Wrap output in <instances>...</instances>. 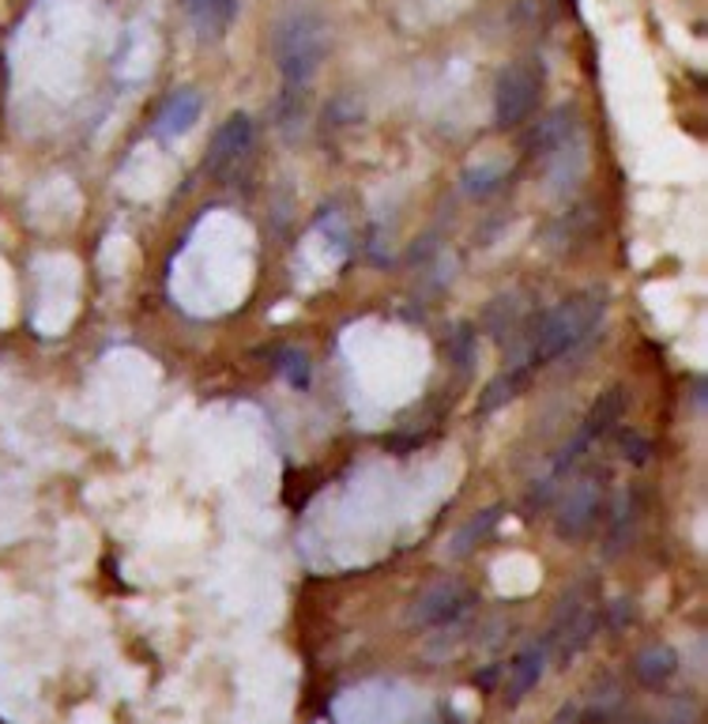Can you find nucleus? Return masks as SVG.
<instances>
[{
	"mask_svg": "<svg viewBox=\"0 0 708 724\" xmlns=\"http://www.w3.org/2000/svg\"><path fill=\"white\" fill-rule=\"evenodd\" d=\"M328 23L317 8L294 4L275 19L272 31V57L275 69H280L286 88H305L313 76L321 72L324 57H328Z\"/></svg>",
	"mask_w": 708,
	"mask_h": 724,
	"instance_id": "nucleus-1",
	"label": "nucleus"
},
{
	"mask_svg": "<svg viewBox=\"0 0 708 724\" xmlns=\"http://www.w3.org/2000/svg\"><path fill=\"white\" fill-rule=\"evenodd\" d=\"M603 310H607L603 294H591V291L573 294V299L562 302V306H554L532 332V362L535 366H539V362L562 359L569 348H577L580 340L599 325Z\"/></svg>",
	"mask_w": 708,
	"mask_h": 724,
	"instance_id": "nucleus-2",
	"label": "nucleus"
},
{
	"mask_svg": "<svg viewBox=\"0 0 708 724\" xmlns=\"http://www.w3.org/2000/svg\"><path fill=\"white\" fill-rule=\"evenodd\" d=\"M539 99H543L539 69L528 61L505 64V69L497 72V83H494V125L502 132L520 129L524 121H532Z\"/></svg>",
	"mask_w": 708,
	"mask_h": 724,
	"instance_id": "nucleus-3",
	"label": "nucleus"
},
{
	"mask_svg": "<svg viewBox=\"0 0 708 724\" xmlns=\"http://www.w3.org/2000/svg\"><path fill=\"white\" fill-rule=\"evenodd\" d=\"M472 593L461 585V581H442V585L426 589L423 596H418V604L411 607V623L423 626V631H437V626L453 623V619H461L467 607H472Z\"/></svg>",
	"mask_w": 708,
	"mask_h": 724,
	"instance_id": "nucleus-4",
	"label": "nucleus"
},
{
	"mask_svg": "<svg viewBox=\"0 0 708 724\" xmlns=\"http://www.w3.org/2000/svg\"><path fill=\"white\" fill-rule=\"evenodd\" d=\"M599 510H603V480L599 475H588V480H580L577 487L566 494V502H562L558 513H554V529H558L566 540H577L591 529V521L599 517Z\"/></svg>",
	"mask_w": 708,
	"mask_h": 724,
	"instance_id": "nucleus-5",
	"label": "nucleus"
},
{
	"mask_svg": "<svg viewBox=\"0 0 708 724\" xmlns=\"http://www.w3.org/2000/svg\"><path fill=\"white\" fill-rule=\"evenodd\" d=\"M249 148H253V118H249V113H234V118L223 121V129H219L212 140V155H208L212 174L219 178L231 174V170L249 155Z\"/></svg>",
	"mask_w": 708,
	"mask_h": 724,
	"instance_id": "nucleus-6",
	"label": "nucleus"
},
{
	"mask_svg": "<svg viewBox=\"0 0 708 724\" xmlns=\"http://www.w3.org/2000/svg\"><path fill=\"white\" fill-rule=\"evenodd\" d=\"M200 110H204V99H200L196 88H181L170 94L166 102H162L159 110V121H155V132L162 140H174L181 132L193 129V121L200 118Z\"/></svg>",
	"mask_w": 708,
	"mask_h": 724,
	"instance_id": "nucleus-7",
	"label": "nucleus"
},
{
	"mask_svg": "<svg viewBox=\"0 0 708 724\" xmlns=\"http://www.w3.org/2000/svg\"><path fill=\"white\" fill-rule=\"evenodd\" d=\"M543 668H547V645H528L513 664V675L505 683V706H520V698H528L532 687L539 683Z\"/></svg>",
	"mask_w": 708,
	"mask_h": 724,
	"instance_id": "nucleus-8",
	"label": "nucleus"
},
{
	"mask_svg": "<svg viewBox=\"0 0 708 724\" xmlns=\"http://www.w3.org/2000/svg\"><path fill=\"white\" fill-rule=\"evenodd\" d=\"M577 110L573 107H562L554 118L547 121H539L532 132H528V148H532V155H554L558 148H566L569 140H573V132H577Z\"/></svg>",
	"mask_w": 708,
	"mask_h": 724,
	"instance_id": "nucleus-9",
	"label": "nucleus"
},
{
	"mask_svg": "<svg viewBox=\"0 0 708 724\" xmlns=\"http://www.w3.org/2000/svg\"><path fill=\"white\" fill-rule=\"evenodd\" d=\"M181 4H185L189 19H193L196 31L204 38L226 34V27H231L237 16V0H181Z\"/></svg>",
	"mask_w": 708,
	"mask_h": 724,
	"instance_id": "nucleus-10",
	"label": "nucleus"
},
{
	"mask_svg": "<svg viewBox=\"0 0 708 724\" xmlns=\"http://www.w3.org/2000/svg\"><path fill=\"white\" fill-rule=\"evenodd\" d=\"M621 412H626V393H621L618 385L603 389L599 400L591 404L588 423H585V431H580V434H585L588 442H591V438H599L603 431H610V426H615L618 419H621Z\"/></svg>",
	"mask_w": 708,
	"mask_h": 724,
	"instance_id": "nucleus-11",
	"label": "nucleus"
},
{
	"mask_svg": "<svg viewBox=\"0 0 708 724\" xmlns=\"http://www.w3.org/2000/svg\"><path fill=\"white\" fill-rule=\"evenodd\" d=\"M675 668H678V656H675V650H667V645H653V650L640 653L637 664H634L637 680L645 683V687H664V683L675 675Z\"/></svg>",
	"mask_w": 708,
	"mask_h": 724,
	"instance_id": "nucleus-12",
	"label": "nucleus"
},
{
	"mask_svg": "<svg viewBox=\"0 0 708 724\" xmlns=\"http://www.w3.org/2000/svg\"><path fill=\"white\" fill-rule=\"evenodd\" d=\"M497 517H502V506H494V510H483L478 517H472L467 525L456 532L453 540H448V555L453 559H461L467 555V551H475L478 543H483L486 536H490V529L497 525Z\"/></svg>",
	"mask_w": 708,
	"mask_h": 724,
	"instance_id": "nucleus-13",
	"label": "nucleus"
},
{
	"mask_svg": "<svg viewBox=\"0 0 708 724\" xmlns=\"http://www.w3.org/2000/svg\"><path fill=\"white\" fill-rule=\"evenodd\" d=\"M524 385H528V370L516 366V370H509V374L490 381V389H486V396H483V404H478V408H483V412H490V408L509 404L516 393H524Z\"/></svg>",
	"mask_w": 708,
	"mask_h": 724,
	"instance_id": "nucleus-14",
	"label": "nucleus"
},
{
	"mask_svg": "<svg viewBox=\"0 0 708 724\" xmlns=\"http://www.w3.org/2000/svg\"><path fill=\"white\" fill-rule=\"evenodd\" d=\"M621 450H626V461H629V464H645L648 456H653V445H648L645 438H637V434H626V438H621Z\"/></svg>",
	"mask_w": 708,
	"mask_h": 724,
	"instance_id": "nucleus-15",
	"label": "nucleus"
},
{
	"mask_svg": "<svg viewBox=\"0 0 708 724\" xmlns=\"http://www.w3.org/2000/svg\"><path fill=\"white\" fill-rule=\"evenodd\" d=\"M283 370H286V378H291L294 385H305V359L299 355V351H291V355H286Z\"/></svg>",
	"mask_w": 708,
	"mask_h": 724,
	"instance_id": "nucleus-16",
	"label": "nucleus"
},
{
	"mask_svg": "<svg viewBox=\"0 0 708 724\" xmlns=\"http://www.w3.org/2000/svg\"><path fill=\"white\" fill-rule=\"evenodd\" d=\"M554 724H580V706H577V702H569V706L558 713V721H554Z\"/></svg>",
	"mask_w": 708,
	"mask_h": 724,
	"instance_id": "nucleus-17",
	"label": "nucleus"
}]
</instances>
